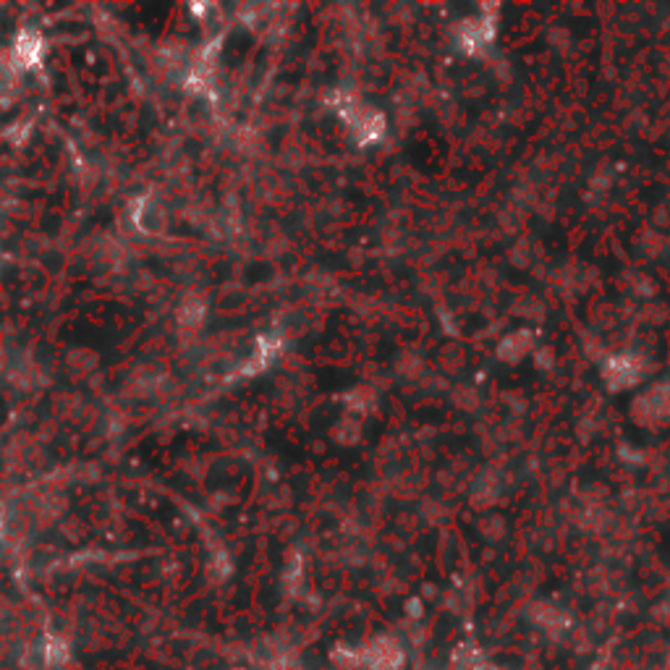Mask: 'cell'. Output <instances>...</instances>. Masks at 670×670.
Returning a JSON list of instances; mask_svg holds the SVG:
<instances>
[{
	"instance_id": "6da1fadb",
	"label": "cell",
	"mask_w": 670,
	"mask_h": 670,
	"mask_svg": "<svg viewBox=\"0 0 670 670\" xmlns=\"http://www.w3.org/2000/svg\"><path fill=\"white\" fill-rule=\"evenodd\" d=\"M361 668L367 670H403L406 652L393 636H377L364 650H359Z\"/></svg>"
},
{
	"instance_id": "7a4b0ae2",
	"label": "cell",
	"mask_w": 670,
	"mask_h": 670,
	"mask_svg": "<svg viewBox=\"0 0 670 670\" xmlns=\"http://www.w3.org/2000/svg\"><path fill=\"white\" fill-rule=\"evenodd\" d=\"M330 662L338 670H356L361 668V657L359 650H349V647H335L330 652Z\"/></svg>"
},
{
	"instance_id": "3957f363",
	"label": "cell",
	"mask_w": 670,
	"mask_h": 670,
	"mask_svg": "<svg viewBox=\"0 0 670 670\" xmlns=\"http://www.w3.org/2000/svg\"><path fill=\"white\" fill-rule=\"evenodd\" d=\"M45 655H48V660H50V662H66V657H68V650L63 647L61 641H48Z\"/></svg>"
},
{
	"instance_id": "277c9868",
	"label": "cell",
	"mask_w": 670,
	"mask_h": 670,
	"mask_svg": "<svg viewBox=\"0 0 670 670\" xmlns=\"http://www.w3.org/2000/svg\"><path fill=\"white\" fill-rule=\"evenodd\" d=\"M403 610H406V616H409L412 620H419V618L424 616V605L419 602V599H409V602H406V608H403Z\"/></svg>"
}]
</instances>
